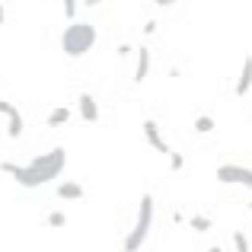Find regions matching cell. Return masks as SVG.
<instances>
[{
    "mask_svg": "<svg viewBox=\"0 0 252 252\" xmlns=\"http://www.w3.org/2000/svg\"><path fill=\"white\" fill-rule=\"evenodd\" d=\"M154 3H157V6H172L176 0H154Z\"/></svg>",
    "mask_w": 252,
    "mask_h": 252,
    "instance_id": "obj_19",
    "label": "cell"
},
{
    "mask_svg": "<svg viewBox=\"0 0 252 252\" xmlns=\"http://www.w3.org/2000/svg\"><path fill=\"white\" fill-rule=\"evenodd\" d=\"M80 118L90 125L99 122V102L93 99V93H80Z\"/></svg>",
    "mask_w": 252,
    "mask_h": 252,
    "instance_id": "obj_6",
    "label": "cell"
},
{
    "mask_svg": "<svg viewBox=\"0 0 252 252\" xmlns=\"http://www.w3.org/2000/svg\"><path fill=\"white\" fill-rule=\"evenodd\" d=\"M217 182L252 189V169L249 166H240V163H223V166H217Z\"/></svg>",
    "mask_w": 252,
    "mask_h": 252,
    "instance_id": "obj_4",
    "label": "cell"
},
{
    "mask_svg": "<svg viewBox=\"0 0 252 252\" xmlns=\"http://www.w3.org/2000/svg\"><path fill=\"white\" fill-rule=\"evenodd\" d=\"M0 169H3L6 176H13L23 189H42V185L55 182V179L67 169V150H64V147L45 150V154H38L35 160H29L26 166H16V163L3 160Z\"/></svg>",
    "mask_w": 252,
    "mask_h": 252,
    "instance_id": "obj_1",
    "label": "cell"
},
{
    "mask_svg": "<svg viewBox=\"0 0 252 252\" xmlns=\"http://www.w3.org/2000/svg\"><path fill=\"white\" fill-rule=\"evenodd\" d=\"M169 166H172V169H182V166H185L182 154H176V150H172V154H169Z\"/></svg>",
    "mask_w": 252,
    "mask_h": 252,
    "instance_id": "obj_18",
    "label": "cell"
},
{
    "mask_svg": "<svg viewBox=\"0 0 252 252\" xmlns=\"http://www.w3.org/2000/svg\"><path fill=\"white\" fill-rule=\"evenodd\" d=\"M70 115H74V112H70L67 105H58V109H51V115H48V128H61V125H67V122H70Z\"/></svg>",
    "mask_w": 252,
    "mask_h": 252,
    "instance_id": "obj_10",
    "label": "cell"
},
{
    "mask_svg": "<svg viewBox=\"0 0 252 252\" xmlns=\"http://www.w3.org/2000/svg\"><path fill=\"white\" fill-rule=\"evenodd\" d=\"M208 252H223V249H220V246H211V249H208Z\"/></svg>",
    "mask_w": 252,
    "mask_h": 252,
    "instance_id": "obj_21",
    "label": "cell"
},
{
    "mask_svg": "<svg viewBox=\"0 0 252 252\" xmlns=\"http://www.w3.org/2000/svg\"><path fill=\"white\" fill-rule=\"evenodd\" d=\"M191 230H198V233H208V230H211V220H208V217H201V214H198V217H191Z\"/></svg>",
    "mask_w": 252,
    "mask_h": 252,
    "instance_id": "obj_14",
    "label": "cell"
},
{
    "mask_svg": "<svg viewBox=\"0 0 252 252\" xmlns=\"http://www.w3.org/2000/svg\"><path fill=\"white\" fill-rule=\"evenodd\" d=\"M0 115H6V118H13V115H19V109L13 102H6V99H0Z\"/></svg>",
    "mask_w": 252,
    "mask_h": 252,
    "instance_id": "obj_16",
    "label": "cell"
},
{
    "mask_svg": "<svg viewBox=\"0 0 252 252\" xmlns=\"http://www.w3.org/2000/svg\"><path fill=\"white\" fill-rule=\"evenodd\" d=\"M99 32L93 23H77V19H70V26L61 32V51L67 58H83L93 51V45H96Z\"/></svg>",
    "mask_w": 252,
    "mask_h": 252,
    "instance_id": "obj_2",
    "label": "cell"
},
{
    "mask_svg": "<svg viewBox=\"0 0 252 252\" xmlns=\"http://www.w3.org/2000/svg\"><path fill=\"white\" fill-rule=\"evenodd\" d=\"M23 134V115H13V118H6V137H16Z\"/></svg>",
    "mask_w": 252,
    "mask_h": 252,
    "instance_id": "obj_11",
    "label": "cell"
},
{
    "mask_svg": "<svg viewBox=\"0 0 252 252\" xmlns=\"http://www.w3.org/2000/svg\"><path fill=\"white\" fill-rule=\"evenodd\" d=\"M154 214H157V204H154V195H141V204H137V217H134V227L131 233L125 236L122 249L125 252H137L147 243L150 230H154Z\"/></svg>",
    "mask_w": 252,
    "mask_h": 252,
    "instance_id": "obj_3",
    "label": "cell"
},
{
    "mask_svg": "<svg viewBox=\"0 0 252 252\" xmlns=\"http://www.w3.org/2000/svg\"><path fill=\"white\" fill-rule=\"evenodd\" d=\"M64 223H67V217H64L61 211H51L48 214V227H64Z\"/></svg>",
    "mask_w": 252,
    "mask_h": 252,
    "instance_id": "obj_15",
    "label": "cell"
},
{
    "mask_svg": "<svg viewBox=\"0 0 252 252\" xmlns=\"http://www.w3.org/2000/svg\"><path fill=\"white\" fill-rule=\"evenodd\" d=\"M249 90H252V58H246V61H243V70H240V77H236L233 93H236V96H246Z\"/></svg>",
    "mask_w": 252,
    "mask_h": 252,
    "instance_id": "obj_7",
    "label": "cell"
},
{
    "mask_svg": "<svg viewBox=\"0 0 252 252\" xmlns=\"http://www.w3.org/2000/svg\"><path fill=\"white\" fill-rule=\"evenodd\" d=\"M195 131L198 134H211V131H214V118L211 115H198L195 118Z\"/></svg>",
    "mask_w": 252,
    "mask_h": 252,
    "instance_id": "obj_12",
    "label": "cell"
},
{
    "mask_svg": "<svg viewBox=\"0 0 252 252\" xmlns=\"http://www.w3.org/2000/svg\"><path fill=\"white\" fill-rule=\"evenodd\" d=\"M3 19H6V16H3V6H0V26H3Z\"/></svg>",
    "mask_w": 252,
    "mask_h": 252,
    "instance_id": "obj_22",
    "label": "cell"
},
{
    "mask_svg": "<svg viewBox=\"0 0 252 252\" xmlns=\"http://www.w3.org/2000/svg\"><path fill=\"white\" fill-rule=\"evenodd\" d=\"M144 137H147V144L157 150V154H166V157L172 154V150H169V144L163 141V131H160V125H157L154 118H144Z\"/></svg>",
    "mask_w": 252,
    "mask_h": 252,
    "instance_id": "obj_5",
    "label": "cell"
},
{
    "mask_svg": "<svg viewBox=\"0 0 252 252\" xmlns=\"http://www.w3.org/2000/svg\"><path fill=\"white\" fill-rule=\"evenodd\" d=\"M99 3H102V0H86V6H99Z\"/></svg>",
    "mask_w": 252,
    "mask_h": 252,
    "instance_id": "obj_20",
    "label": "cell"
},
{
    "mask_svg": "<svg viewBox=\"0 0 252 252\" xmlns=\"http://www.w3.org/2000/svg\"><path fill=\"white\" fill-rule=\"evenodd\" d=\"M150 74V48L147 45H141L137 48V67H134V83H144Z\"/></svg>",
    "mask_w": 252,
    "mask_h": 252,
    "instance_id": "obj_8",
    "label": "cell"
},
{
    "mask_svg": "<svg viewBox=\"0 0 252 252\" xmlns=\"http://www.w3.org/2000/svg\"><path fill=\"white\" fill-rule=\"evenodd\" d=\"M55 195H58V198H64V201H77V198H83L86 191H83V185H80V182H58Z\"/></svg>",
    "mask_w": 252,
    "mask_h": 252,
    "instance_id": "obj_9",
    "label": "cell"
},
{
    "mask_svg": "<svg viewBox=\"0 0 252 252\" xmlns=\"http://www.w3.org/2000/svg\"><path fill=\"white\" fill-rule=\"evenodd\" d=\"M233 246H236V252H249V240L243 230H233Z\"/></svg>",
    "mask_w": 252,
    "mask_h": 252,
    "instance_id": "obj_13",
    "label": "cell"
},
{
    "mask_svg": "<svg viewBox=\"0 0 252 252\" xmlns=\"http://www.w3.org/2000/svg\"><path fill=\"white\" fill-rule=\"evenodd\" d=\"M64 6V16H77V0H61Z\"/></svg>",
    "mask_w": 252,
    "mask_h": 252,
    "instance_id": "obj_17",
    "label": "cell"
}]
</instances>
